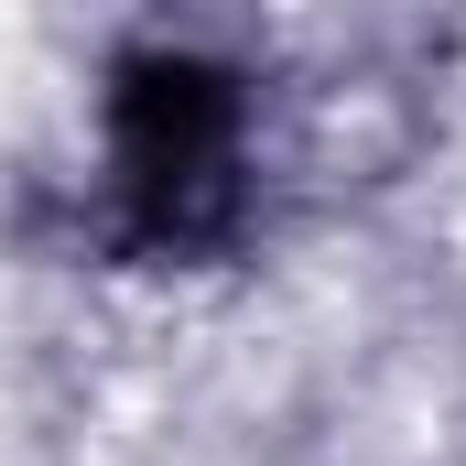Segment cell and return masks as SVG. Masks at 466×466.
<instances>
[{"label": "cell", "instance_id": "cell-1", "mask_svg": "<svg viewBox=\"0 0 466 466\" xmlns=\"http://www.w3.org/2000/svg\"><path fill=\"white\" fill-rule=\"evenodd\" d=\"M109 163L119 207L141 238H207L238 207V163H249V109L238 76L196 55H141L109 98Z\"/></svg>", "mask_w": 466, "mask_h": 466}]
</instances>
